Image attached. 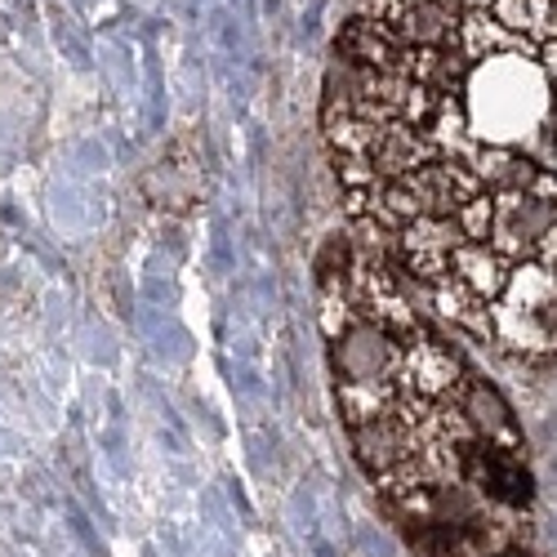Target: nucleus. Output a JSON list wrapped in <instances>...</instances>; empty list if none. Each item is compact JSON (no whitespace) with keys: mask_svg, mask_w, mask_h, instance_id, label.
Masks as SVG:
<instances>
[{"mask_svg":"<svg viewBox=\"0 0 557 557\" xmlns=\"http://www.w3.org/2000/svg\"><path fill=\"white\" fill-rule=\"evenodd\" d=\"M339 424L414 557H531L535 473L508 397L357 237L317 263Z\"/></svg>","mask_w":557,"mask_h":557,"instance_id":"nucleus-2","label":"nucleus"},{"mask_svg":"<svg viewBox=\"0 0 557 557\" xmlns=\"http://www.w3.org/2000/svg\"><path fill=\"white\" fill-rule=\"evenodd\" d=\"M321 138L357 242L450 335L557 361V0H361Z\"/></svg>","mask_w":557,"mask_h":557,"instance_id":"nucleus-1","label":"nucleus"}]
</instances>
